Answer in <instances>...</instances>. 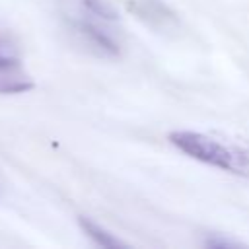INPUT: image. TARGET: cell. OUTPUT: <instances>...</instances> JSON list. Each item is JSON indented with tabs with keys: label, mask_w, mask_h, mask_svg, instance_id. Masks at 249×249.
<instances>
[{
	"label": "cell",
	"mask_w": 249,
	"mask_h": 249,
	"mask_svg": "<svg viewBox=\"0 0 249 249\" xmlns=\"http://www.w3.org/2000/svg\"><path fill=\"white\" fill-rule=\"evenodd\" d=\"M33 88L35 82L23 64L18 41L0 31V95L27 93Z\"/></svg>",
	"instance_id": "7a4b0ae2"
},
{
	"label": "cell",
	"mask_w": 249,
	"mask_h": 249,
	"mask_svg": "<svg viewBox=\"0 0 249 249\" xmlns=\"http://www.w3.org/2000/svg\"><path fill=\"white\" fill-rule=\"evenodd\" d=\"M78 226L82 228V231L99 247H107V249H117V247H126V243L123 239H119L115 233H111L109 230H105L103 226H99L97 222H93L88 216H78Z\"/></svg>",
	"instance_id": "277c9868"
},
{
	"label": "cell",
	"mask_w": 249,
	"mask_h": 249,
	"mask_svg": "<svg viewBox=\"0 0 249 249\" xmlns=\"http://www.w3.org/2000/svg\"><path fill=\"white\" fill-rule=\"evenodd\" d=\"M101 23H105V21L89 18V16L86 18V14L82 18H76L70 21L72 31L82 39V43H86L89 49H93L101 56L117 58L121 54V43Z\"/></svg>",
	"instance_id": "3957f363"
},
{
	"label": "cell",
	"mask_w": 249,
	"mask_h": 249,
	"mask_svg": "<svg viewBox=\"0 0 249 249\" xmlns=\"http://www.w3.org/2000/svg\"><path fill=\"white\" fill-rule=\"evenodd\" d=\"M80 10L88 14L89 18L101 19V21H117L119 14L107 0H80Z\"/></svg>",
	"instance_id": "5b68a950"
},
{
	"label": "cell",
	"mask_w": 249,
	"mask_h": 249,
	"mask_svg": "<svg viewBox=\"0 0 249 249\" xmlns=\"http://www.w3.org/2000/svg\"><path fill=\"white\" fill-rule=\"evenodd\" d=\"M167 140L179 152L200 163L249 179V152L245 150L228 146L204 132L195 130H173L169 132Z\"/></svg>",
	"instance_id": "6da1fadb"
},
{
	"label": "cell",
	"mask_w": 249,
	"mask_h": 249,
	"mask_svg": "<svg viewBox=\"0 0 249 249\" xmlns=\"http://www.w3.org/2000/svg\"><path fill=\"white\" fill-rule=\"evenodd\" d=\"M241 245H243L241 241L222 237L220 233H212L204 239V247H210V249H226V247H241Z\"/></svg>",
	"instance_id": "8992f818"
}]
</instances>
